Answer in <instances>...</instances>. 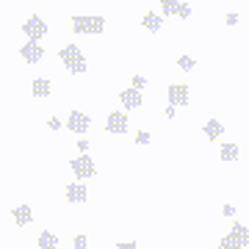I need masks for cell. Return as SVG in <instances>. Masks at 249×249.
Segmentation results:
<instances>
[{"mask_svg":"<svg viewBox=\"0 0 249 249\" xmlns=\"http://www.w3.org/2000/svg\"><path fill=\"white\" fill-rule=\"evenodd\" d=\"M67 127H70L72 133L83 136V133H86V130L91 127L89 114H80V111H72V114H70V119H67Z\"/></svg>","mask_w":249,"mask_h":249,"instance_id":"cell-6","label":"cell"},{"mask_svg":"<svg viewBox=\"0 0 249 249\" xmlns=\"http://www.w3.org/2000/svg\"><path fill=\"white\" fill-rule=\"evenodd\" d=\"M78 150H80V155H86V152H89V142H86V139H80V142H78Z\"/></svg>","mask_w":249,"mask_h":249,"instance_id":"cell-24","label":"cell"},{"mask_svg":"<svg viewBox=\"0 0 249 249\" xmlns=\"http://www.w3.org/2000/svg\"><path fill=\"white\" fill-rule=\"evenodd\" d=\"M230 235L238 241L241 247H247V244H249V227H247V224H232Z\"/></svg>","mask_w":249,"mask_h":249,"instance_id":"cell-15","label":"cell"},{"mask_svg":"<svg viewBox=\"0 0 249 249\" xmlns=\"http://www.w3.org/2000/svg\"><path fill=\"white\" fill-rule=\"evenodd\" d=\"M58 58L64 61V67L72 72V75H83V72L89 70V64H86V55L80 53L78 45H64L58 50Z\"/></svg>","mask_w":249,"mask_h":249,"instance_id":"cell-1","label":"cell"},{"mask_svg":"<svg viewBox=\"0 0 249 249\" xmlns=\"http://www.w3.org/2000/svg\"><path fill=\"white\" fill-rule=\"evenodd\" d=\"M142 22H144V28H147L150 34H158L160 25H163V17H160V14H155V11H147V14L142 17Z\"/></svg>","mask_w":249,"mask_h":249,"instance_id":"cell-12","label":"cell"},{"mask_svg":"<svg viewBox=\"0 0 249 249\" xmlns=\"http://www.w3.org/2000/svg\"><path fill=\"white\" fill-rule=\"evenodd\" d=\"M238 144H222V158L224 160H238Z\"/></svg>","mask_w":249,"mask_h":249,"instance_id":"cell-18","label":"cell"},{"mask_svg":"<svg viewBox=\"0 0 249 249\" xmlns=\"http://www.w3.org/2000/svg\"><path fill=\"white\" fill-rule=\"evenodd\" d=\"M106 130L114 136H122L127 133V114H122V111H111L106 119Z\"/></svg>","mask_w":249,"mask_h":249,"instance_id":"cell-5","label":"cell"},{"mask_svg":"<svg viewBox=\"0 0 249 249\" xmlns=\"http://www.w3.org/2000/svg\"><path fill=\"white\" fill-rule=\"evenodd\" d=\"M19 55H22L25 64H39L42 55H45V50L39 47V42H25V47H19Z\"/></svg>","mask_w":249,"mask_h":249,"instance_id":"cell-8","label":"cell"},{"mask_svg":"<svg viewBox=\"0 0 249 249\" xmlns=\"http://www.w3.org/2000/svg\"><path fill=\"white\" fill-rule=\"evenodd\" d=\"M205 136H208L211 142H216L219 136H224V124L219 122V119H208V122H205Z\"/></svg>","mask_w":249,"mask_h":249,"instance_id":"cell-14","label":"cell"},{"mask_svg":"<svg viewBox=\"0 0 249 249\" xmlns=\"http://www.w3.org/2000/svg\"><path fill=\"white\" fill-rule=\"evenodd\" d=\"M160 9H163V14H178L180 17L183 3H180V0H160Z\"/></svg>","mask_w":249,"mask_h":249,"instance_id":"cell-17","label":"cell"},{"mask_svg":"<svg viewBox=\"0 0 249 249\" xmlns=\"http://www.w3.org/2000/svg\"><path fill=\"white\" fill-rule=\"evenodd\" d=\"M119 103H122L127 111H133V108L142 106V91H136V89H124L119 91Z\"/></svg>","mask_w":249,"mask_h":249,"instance_id":"cell-10","label":"cell"},{"mask_svg":"<svg viewBox=\"0 0 249 249\" xmlns=\"http://www.w3.org/2000/svg\"><path fill=\"white\" fill-rule=\"evenodd\" d=\"M166 94H169V106H188V86H183V83H172Z\"/></svg>","mask_w":249,"mask_h":249,"instance_id":"cell-7","label":"cell"},{"mask_svg":"<svg viewBox=\"0 0 249 249\" xmlns=\"http://www.w3.org/2000/svg\"><path fill=\"white\" fill-rule=\"evenodd\" d=\"M72 172H75V178L78 180H89L97 175V166H94V160L89 158V155H80V158H72Z\"/></svg>","mask_w":249,"mask_h":249,"instance_id":"cell-3","label":"cell"},{"mask_svg":"<svg viewBox=\"0 0 249 249\" xmlns=\"http://www.w3.org/2000/svg\"><path fill=\"white\" fill-rule=\"evenodd\" d=\"M238 22V14H227V25H235Z\"/></svg>","mask_w":249,"mask_h":249,"instance_id":"cell-28","label":"cell"},{"mask_svg":"<svg viewBox=\"0 0 249 249\" xmlns=\"http://www.w3.org/2000/svg\"><path fill=\"white\" fill-rule=\"evenodd\" d=\"M64 194H67L70 202H86V199H89V188L83 186V183H70Z\"/></svg>","mask_w":249,"mask_h":249,"instance_id":"cell-9","label":"cell"},{"mask_svg":"<svg viewBox=\"0 0 249 249\" xmlns=\"http://www.w3.org/2000/svg\"><path fill=\"white\" fill-rule=\"evenodd\" d=\"M22 31H25L28 42H39L42 36H47V25H45V19L39 17V14L28 17V19H25V25H22Z\"/></svg>","mask_w":249,"mask_h":249,"instance_id":"cell-4","label":"cell"},{"mask_svg":"<svg viewBox=\"0 0 249 249\" xmlns=\"http://www.w3.org/2000/svg\"><path fill=\"white\" fill-rule=\"evenodd\" d=\"M136 142H139V144H150L152 139H150V133H147V130H139V133H136Z\"/></svg>","mask_w":249,"mask_h":249,"instance_id":"cell-23","label":"cell"},{"mask_svg":"<svg viewBox=\"0 0 249 249\" xmlns=\"http://www.w3.org/2000/svg\"><path fill=\"white\" fill-rule=\"evenodd\" d=\"M50 89H53V86H50V80L47 78H36L34 83H31V94H34V97H47Z\"/></svg>","mask_w":249,"mask_h":249,"instance_id":"cell-13","label":"cell"},{"mask_svg":"<svg viewBox=\"0 0 249 249\" xmlns=\"http://www.w3.org/2000/svg\"><path fill=\"white\" fill-rule=\"evenodd\" d=\"M72 31L75 34H103L106 31V19L103 17H72Z\"/></svg>","mask_w":249,"mask_h":249,"instance_id":"cell-2","label":"cell"},{"mask_svg":"<svg viewBox=\"0 0 249 249\" xmlns=\"http://www.w3.org/2000/svg\"><path fill=\"white\" fill-rule=\"evenodd\" d=\"M219 249H244V247H241L238 241L232 238L230 232H227V235H224V238H222V241H219Z\"/></svg>","mask_w":249,"mask_h":249,"instance_id":"cell-19","label":"cell"},{"mask_svg":"<svg viewBox=\"0 0 249 249\" xmlns=\"http://www.w3.org/2000/svg\"><path fill=\"white\" fill-rule=\"evenodd\" d=\"M116 249H139L136 244H130V241H122V244H116Z\"/></svg>","mask_w":249,"mask_h":249,"instance_id":"cell-25","label":"cell"},{"mask_svg":"<svg viewBox=\"0 0 249 249\" xmlns=\"http://www.w3.org/2000/svg\"><path fill=\"white\" fill-rule=\"evenodd\" d=\"M222 213H224V216H235V208H232V205H224Z\"/></svg>","mask_w":249,"mask_h":249,"instance_id":"cell-26","label":"cell"},{"mask_svg":"<svg viewBox=\"0 0 249 249\" xmlns=\"http://www.w3.org/2000/svg\"><path fill=\"white\" fill-rule=\"evenodd\" d=\"M58 247V235H55V232H42V235H39V249H55Z\"/></svg>","mask_w":249,"mask_h":249,"instance_id":"cell-16","label":"cell"},{"mask_svg":"<svg viewBox=\"0 0 249 249\" xmlns=\"http://www.w3.org/2000/svg\"><path fill=\"white\" fill-rule=\"evenodd\" d=\"M11 216H14V222H17L19 227H25V224L34 222V211H31L28 205H17V208L11 211Z\"/></svg>","mask_w":249,"mask_h":249,"instance_id":"cell-11","label":"cell"},{"mask_svg":"<svg viewBox=\"0 0 249 249\" xmlns=\"http://www.w3.org/2000/svg\"><path fill=\"white\" fill-rule=\"evenodd\" d=\"M144 86H147V78H144V75H133V80H130V89L142 91Z\"/></svg>","mask_w":249,"mask_h":249,"instance_id":"cell-21","label":"cell"},{"mask_svg":"<svg viewBox=\"0 0 249 249\" xmlns=\"http://www.w3.org/2000/svg\"><path fill=\"white\" fill-rule=\"evenodd\" d=\"M175 116H178V108L169 106V108H166V119H175Z\"/></svg>","mask_w":249,"mask_h":249,"instance_id":"cell-27","label":"cell"},{"mask_svg":"<svg viewBox=\"0 0 249 249\" xmlns=\"http://www.w3.org/2000/svg\"><path fill=\"white\" fill-rule=\"evenodd\" d=\"M72 247H75V249H86V247H89V238H86V235H75Z\"/></svg>","mask_w":249,"mask_h":249,"instance_id":"cell-22","label":"cell"},{"mask_svg":"<svg viewBox=\"0 0 249 249\" xmlns=\"http://www.w3.org/2000/svg\"><path fill=\"white\" fill-rule=\"evenodd\" d=\"M178 67H180L183 72H191V70L196 67V61L191 58V55H180V58H178Z\"/></svg>","mask_w":249,"mask_h":249,"instance_id":"cell-20","label":"cell"}]
</instances>
